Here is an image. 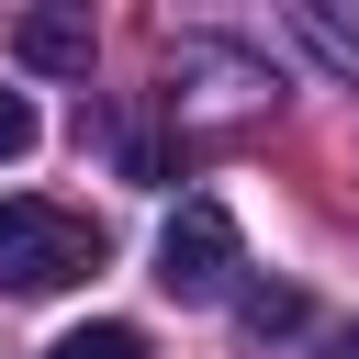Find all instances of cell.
Here are the masks:
<instances>
[{
	"label": "cell",
	"mask_w": 359,
	"mask_h": 359,
	"mask_svg": "<svg viewBox=\"0 0 359 359\" xmlns=\"http://www.w3.org/2000/svg\"><path fill=\"white\" fill-rule=\"evenodd\" d=\"M224 269H236V213L224 202H180L168 236H157V292L202 303V292H224Z\"/></svg>",
	"instance_id": "2"
},
{
	"label": "cell",
	"mask_w": 359,
	"mask_h": 359,
	"mask_svg": "<svg viewBox=\"0 0 359 359\" xmlns=\"http://www.w3.org/2000/svg\"><path fill=\"white\" fill-rule=\"evenodd\" d=\"M236 314H247V337H292V325H303V292H280V280H269V292H247Z\"/></svg>",
	"instance_id": "5"
},
{
	"label": "cell",
	"mask_w": 359,
	"mask_h": 359,
	"mask_svg": "<svg viewBox=\"0 0 359 359\" xmlns=\"http://www.w3.org/2000/svg\"><path fill=\"white\" fill-rule=\"evenodd\" d=\"M11 56L45 67V79H90V22L79 11H22L11 22Z\"/></svg>",
	"instance_id": "3"
},
{
	"label": "cell",
	"mask_w": 359,
	"mask_h": 359,
	"mask_svg": "<svg viewBox=\"0 0 359 359\" xmlns=\"http://www.w3.org/2000/svg\"><path fill=\"white\" fill-rule=\"evenodd\" d=\"M11 157H34V101H22V90H0V168H11Z\"/></svg>",
	"instance_id": "6"
},
{
	"label": "cell",
	"mask_w": 359,
	"mask_h": 359,
	"mask_svg": "<svg viewBox=\"0 0 359 359\" xmlns=\"http://www.w3.org/2000/svg\"><path fill=\"white\" fill-rule=\"evenodd\" d=\"M45 359H146V337H135V325H112V314H101V325H67V337H56V348H45Z\"/></svg>",
	"instance_id": "4"
},
{
	"label": "cell",
	"mask_w": 359,
	"mask_h": 359,
	"mask_svg": "<svg viewBox=\"0 0 359 359\" xmlns=\"http://www.w3.org/2000/svg\"><path fill=\"white\" fill-rule=\"evenodd\" d=\"M325 359H359V325H348V337H337V348H325Z\"/></svg>",
	"instance_id": "8"
},
{
	"label": "cell",
	"mask_w": 359,
	"mask_h": 359,
	"mask_svg": "<svg viewBox=\"0 0 359 359\" xmlns=\"http://www.w3.org/2000/svg\"><path fill=\"white\" fill-rule=\"evenodd\" d=\"M112 258V236L90 224V213H67V202H45V191H11L0 202V292H67V280H90Z\"/></svg>",
	"instance_id": "1"
},
{
	"label": "cell",
	"mask_w": 359,
	"mask_h": 359,
	"mask_svg": "<svg viewBox=\"0 0 359 359\" xmlns=\"http://www.w3.org/2000/svg\"><path fill=\"white\" fill-rule=\"evenodd\" d=\"M303 34H314L325 56H348V67H359V22H348V11H303Z\"/></svg>",
	"instance_id": "7"
}]
</instances>
